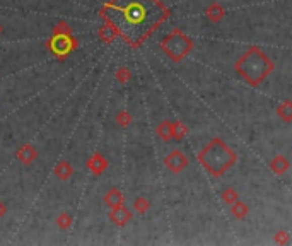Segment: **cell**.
Here are the masks:
<instances>
[{
	"instance_id": "cell-16",
	"label": "cell",
	"mask_w": 292,
	"mask_h": 246,
	"mask_svg": "<svg viewBox=\"0 0 292 246\" xmlns=\"http://www.w3.org/2000/svg\"><path fill=\"white\" fill-rule=\"evenodd\" d=\"M277 116L282 120V122H285V123H290L292 122V103L287 100L282 103L280 106L277 108Z\"/></svg>"
},
{
	"instance_id": "cell-25",
	"label": "cell",
	"mask_w": 292,
	"mask_h": 246,
	"mask_svg": "<svg viewBox=\"0 0 292 246\" xmlns=\"http://www.w3.org/2000/svg\"><path fill=\"white\" fill-rule=\"evenodd\" d=\"M53 33H57V34H72V29H70V26L67 24V22H58V24L55 26V29H53Z\"/></svg>"
},
{
	"instance_id": "cell-1",
	"label": "cell",
	"mask_w": 292,
	"mask_h": 246,
	"mask_svg": "<svg viewBox=\"0 0 292 246\" xmlns=\"http://www.w3.org/2000/svg\"><path fill=\"white\" fill-rule=\"evenodd\" d=\"M100 16L130 46L137 48L168 19L169 11L161 0H110Z\"/></svg>"
},
{
	"instance_id": "cell-2",
	"label": "cell",
	"mask_w": 292,
	"mask_h": 246,
	"mask_svg": "<svg viewBox=\"0 0 292 246\" xmlns=\"http://www.w3.org/2000/svg\"><path fill=\"white\" fill-rule=\"evenodd\" d=\"M197 158H199V163L205 168V171L212 174L214 178L224 176V173H227L237 163L236 152L219 137L212 138L199 152Z\"/></svg>"
},
{
	"instance_id": "cell-12",
	"label": "cell",
	"mask_w": 292,
	"mask_h": 246,
	"mask_svg": "<svg viewBox=\"0 0 292 246\" xmlns=\"http://www.w3.org/2000/svg\"><path fill=\"white\" fill-rule=\"evenodd\" d=\"M289 161H287L285 156H282V154H278L275 156L272 161H270V169L275 174H278V176H282V174H285L287 173V169H289Z\"/></svg>"
},
{
	"instance_id": "cell-17",
	"label": "cell",
	"mask_w": 292,
	"mask_h": 246,
	"mask_svg": "<svg viewBox=\"0 0 292 246\" xmlns=\"http://www.w3.org/2000/svg\"><path fill=\"white\" fill-rule=\"evenodd\" d=\"M156 133H157V137H159L161 140L169 142V140H171V122H168V120L161 122L159 125H157Z\"/></svg>"
},
{
	"instance_id": "cell-21",
	"label": "cell",
	"mask_w": 292,
	"mask_h": 246,
	"mask_svg": "<svg viewBox=\"0 0 292 246\" xmlns=\"http://www.w3.org/2000/svg\"><path fill=\"white\" fill-rule=\"evenodd\" d=\"M72 222H74V219H72L70 214H60V216L57 217V226L60 227V229H69V227L72 226Z\"/></svg>"
},
{
	"instance_id": "cell-18",
	"label": "cell",
	"mask_w": 292,
	"mask_h": 246,
	"mask_svg": "<svg viewBox=\"0 0 292 246\" xmlns=\"http://www.w3.org/2000/svg\"><path fill=\"white\" fill-rule=\"evenodd\" d=\"M188 135V127L181 122H174L171 123V138L174 140H183Z\"/></svg>"
},
{
	"instance_id": "cell-15",
	"label": "cell",
	"mask_w": 292,
	"mask_h": 246,
	"mask_svg": "<svg viewBox=\"0 0 292 246\" xmlns=\"http://www.w3.org/2000/svg\"><path fill=\"white\" fill-rule=\"evenodd\" d=\"M248 212H250V207L245 202H241V200H236L234 204H231V214L237 219V221H242V219H246Z\"/></svg>"
},
{
	"instance_id": "cell-8",
	"label": "cell",
	"mask_w": 292,
	"mask_h": 246,
	"mask_svg": "<svg viewBox=\"0 0 292 246\" xmlns=\"http://www.w3.org/2000/svg\"><path fill=\"white\" fill-rule=\"evenodd\" d=\"M108 166H110V164H108V159L101 154V152H94L87 161L89 171H91L92 174H96V176H100V174L105 173Z\"/></svg>"
},
{
	"instance_id": "cell-7",
	"label": "cell",
	"mask_w": 292,
	"mask_h": 246,
	"mask_svg": "<svg viewBox=\"0 0 292 246\" xmlns=\"http://www.w3.org/2000/svg\"><path fill=\"white\" fill-rule=\"evenodd\" d=\"M110 221L115 226L123 227L132 221V212L127 207H123V205H118V207H113L110 210Z\"/></svg>"
},
{
	"instance_id": "cell-13",
	"label": "cell",
	"mask_w": 292,
	"mask_h": 246,
	"mask_svg": "<svg viewBox=\"0 0 292 246\" xmlns=\"http://www.w3.org/2000/svg\"><path fill=\"white\" fill-rule=\"evenodd\" d=\"M123 202H125V196H123V193H121L118 188L108 190V193L105 195V204L110 209L118 207V205H123Z\"/></svg>"
},
{
	"instance_id": "cell-14",
	"label": "cell",
	"mask_w": 292,
	"mask_h": 246,
	"mask_svg": "<svg viewBox=\"0 0 292 246\" xmlns=\"http://www.w3.org/2000/svg\"><path fill=\"white\" fill-rule=\"evenodd\" d=\"M98 34H100V38H101V41L103 43H106V44H110V43H113L116 38H118V33H116V29L113 28L111 24H103L100 31H98Z\"/></svg>"
},
{
	"instance_id": "cell-4",
	"label": "cell",
	"mask_w": 292,
	"mask_h": 246,
	"mask_svg": "<svg viewBox=\"0 0 292 246\" xmlns=\"http://www.w3.org/2000/svg\"><path fill=\"white\" fill-rule=\"evenodd\" d=\"M161 50L173 62H181L193 50V41L181 29H173L161 39Z\"/></svg>"
},
{
	"instance_id": "cell-6",
	"label": "cell",
	"mask_w": 292,
	"mask_h": 246,
	"mask_svg": "<svg viewBox=\"0 0 292 246\" xmlns=\"http://www.w3.org/2000/svg\"><path fill=\"white\" fill-rule=\"evenodd\" d=\"M188 164H190V159H188L186 154H183L179 149L171 151L164 158V166L168 168L171 173H181Z\"/></svg>"
},
{
	"instance_id": "cell-22",
	"label": "cell",
	"mask_w": 292,
	"mask_h": 246,
	"mask_svg": "<svg viewBox=\"0 0 292 246\" xmlns=\"http://www.w3.org/2000/svg\"><path fill=\"white\" fill-rule=\"evenodd\" d=\"M116 123H118L121 128H127L128 125L132 123V115H130L128 111H120V113L116 115Z\"/></svg>"
},
{
	"instance_id": "cell-27",
	"label": "cell",
	"mask_w": 292,
	"mask_h": 246,
	"mask_svg": "<svg viewBox=\"0 0 292 246\" xmlns=\"http://www.w3.org/2000/svg\"><path fill=\"white\" fill-rule=\"evenodd\" d=\"M0 34H2V26H0Z\"/></svg>"
},
{
	"instance_id": "cell-3",
	"label": "cell",
	"mask_w": 292,
	"mask_h": 246,
	"mask_svg": "<svg viewBox=\"0 0 292 246\" xmlns=\"http://www.w3.org/2000/svg\"><path fill=\"white\" fill-rule=\"evenodd\" d=\"M273 69H275V65L270 60V57L260 50L258 46H251L234 64L236 72L253 87H258L260 84H263Z\"/></svg>"
},
{
	"instance_id": "cell-26",
	"label": "cell",
	"mask_w": 292,
	"mask_h": 246,
	"mask_svg": "<svg viewBox=\"0 0 292 246\" xmlns=\"http://www.w3.org/2000/svg\"><path fill=\"white\" fill-rule=\"evenodd\" d=\"M7 214V205L2 202V200H0V219H2L4 216H6Z\"/></svg>"
},
{
	"instance_id": "cell-5",
	"label": "cell",
	"mask_w": 292,
	"mask_h": 246,
	"mask_svg": "<svg viewBox=\"0 0 292 246\" xmlns=\"http://www.w3.org/2000/svg\"><path fill=\"white\" fill-rule=\"evenodd\" d=\"M46 46L57 58L65 60V57L79 46V41L72 36V34H57V33H53L52 38L48 39Z\"/></svg>"
},
{
	"instance_id": "cell-10",
	"label": "cell",
	"mask_w": 292,
	"mask_h": 246,
	"mask_svg": "<svg viewBox=\"0 0 292 246\" xmlns=\"http://www.w3.org/2000/svg\"><path fill=\"white\" fill-rule=\"evenodd\" d=\"M53 173H55V176L58 180L62 181H67L69 178L74 174V166L69 163V161H58L55 164V169H53Z\"/></svg>"
},
{
	"instance_id": "cell-11",
	"label": "cell",
	"mask_w": 292,
	"mask_h": 246,
	"mask_svg": "<svg viewBox=\"0 0 292 246\" xmlns=\"http://www.w3.org/2000/svg\"><path fill=\"white\" fill-rule=\"evenodd\" d=\"M205 16L210 22H221L224 16H226V11H224V7L219 2H214L205 9Z\"/></svg>"
},
{
	"instance_id": "cell-19",
	"label": "cell",
	"mask_w": 292,
	"mask_h": 246,
	"mask_svg": "<svg viewBox=\"0 0 292 246\" xmlns=\"http://www.w3.org/2000/svg\"><path fill=\"white\" fill-rule=\"evenodd\" d=\"M221 199H222L224 204L231 205V204H234L236 200H239V193H237L236 188H232V186H227V188H224L221 191Z\"/></svg>"
},
{
	"instance_id": "cell-20",
	"label": "cell",
	"mask_w": 292,
	"mask_h": 246,
	"mask_svg": "<svg viewBox=\"0 0 292 246\" xmlns=\"http://www.w3.org/2000/svg\"><path fill=\"white\" fill-rule=\"evenodd\" d=\"M133 209H135L137 214H145V212H149L151 202L145 199V196H137V199L133 200Z\"/></svg>"
},
{
	"instance_id": "cell-23",
	"label": "cell",
	"mask_w": 292,
	"mask_h": 246,
	"mask_svg": "<svg viewBox=\"0 0 292 246\" xmlns=\"http://www.w3.org/2000/svg\"><path fill=\"white\" fill-rule=\"evenodd\" d=\"M115 77H116V80H120V82H128L130 77H132V72H130L127 67H120V69L116 70Z\"/></svg>"
},
{
	"instance_id": "cell-9",
	"label": "cell",
	"mask_w": 292,
	"mask_h": 246,
	"mask_svg": "<svg viewBox=\"0 0 292 246\" xmlns=\"http://www.w3.org/2000/svg\"><path fill=\"white\" fill-rule=\"evenodd\" d=\"M16 158L21 161L22 164H33L36 159H38V151H36V147L34 145H31V144H26V145H22L19 151H17V154H16Z\"/></svg>"
},
{
	"instance_id": "cell-24",
	"label": "cell",
	"mask_w": 292,
	"mask_h": 246,
	"mask_svg": "<svg viewBox=\"0 0 292 246\" xmlns=\"http://www.w3.org/2000/svg\"><path fill=\"white\" fill-rule=\"evenodd\" d=\"M289 239H290V236H289V232H287V231L275 232V238H273V241H275L277 244H287V243H289Z\"/></svg>"
}]
</instances>
